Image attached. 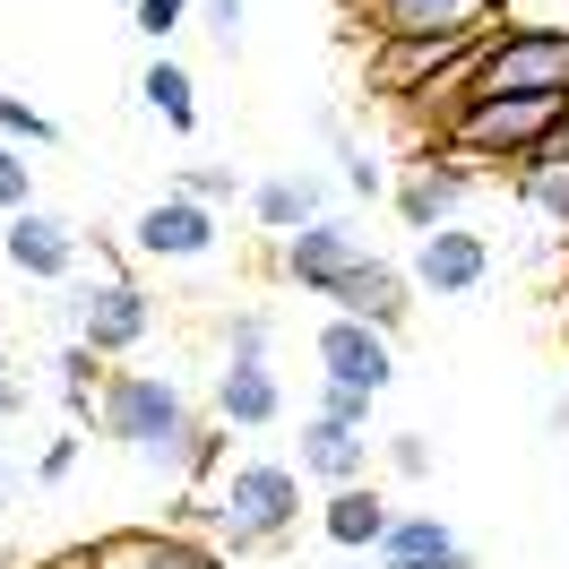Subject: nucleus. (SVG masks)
I'll return each mask as SVG.
<instances>
[{"label":"nucleus","mask_w":569,"mask_h":569,"mask_svg":"<svg viewBox=\"0 0 569 569\" xmlns=\"http://www.w3.org/2000/svg\"><path fill=\"white\" fill-rule=\"evenodd\" d=\"M389 466L397 475H431V440L423 431H389Z\"/></svg>","instance_id":"bb28decb"},{"label":"nucleus","mask_w":569,"mask_h":569,"mask_svg":"<svg viewBox=\"0 0 569 569\" xmlns=\"http://www.w3.org/2000/svg\"><path fill=\"white\" fill-rule=\"evenodd\" d=\"M475 181H483V173H475L466 156L423 147V156H415V173L397 181V216H406L415 233H440V224H458V208L475 199Z\"/></svg>","instance_id":"423d86ee"},{"label":"nucleus","mask_w":569,"mask_h":569,"mask_svg":"<svg viewBox=\"0 0 569 569\" xmlns=\"http://www.w3.org/2000/svg\"><path fill=\"white\" fill-rule=\"evenodd\" d=\"M302 518V466L277 458H242L224 475V500H216V527H224V552H259V543H284Z\"/></svg>","instance_id":"7ed1b4c3"},{"label":"nucleus","mask_w":569,"mask_h":569,"mask_svg":"<svg viewBox=\"0 0 569 569\" xmlns=\"http://www.w3.org/2000/svg\"><path fill=\"white\" fill-rule=\"evenodd\" d=\"M371 43H475L509 18V0H346Z\"/></svg>","instance_id":"20e7f679"},{"label":"nucleus","mask_w":569,"mask_h":569,"mask_svg":"<svg viewBox=\"0 0 569 569\" xmlns=\"http://www.w3.org/2000/svg\"><path fill=\"white\" fill-rule=\"evenodd\" d=\"M96 431L121 440V449H139L147 466H164L181 475V440H190V397L181 380H156V371H104V389H96Z\"/></svg>","instance_id":"f257e3e1"},{"label":"nucleus","mask_w":569,"mask_h":569,"mask_svg":"<svg viewBox=\"0 0 569 569\" xmlns=\"http://www.w3.org/2000/svg\"><path fill=\"white\" fill-rule=\"evenodd\" d=\"M397 527V509L371 483H346V492H328V543H346V552H380V535Z\"/></svg>","instance_id":"f3484780"},{"label":"nucleus","mask_w":569,"mask_h":569,"mask_svg":"<svg viewBox=\"0 0 569 569\" xmlns=\"http://www.w3.org/2000/svg\"><path fill=\"white\" fill-rule=\"evenodd\" d=\"M18 415H27V389H18L9 371H0V431H18Z\"/></svg>","instance_id":"c756f323"},{"label":"nucleus","mask_w":569,"mask_h":569,"mask_svg":"<svg viewBox=\"0 0 569 569\" xmlns=\"http://www.w3.org/2000/svg\"><path fill=\"white\" fill-rule=\"evenodd\" d=\"M224 242V224H216V208H199V199H181V190H164L156 208L130 224V250L139 259H208V250Z\"/></svg>","instance_id":"6e6552de"},{"label":"nucleus","mask_w":569,"mask_h":569,"mask_svg":"<svg viewBox=\"0 0 569 569\" xmlns=\"http://www.w3.org/2000/svg\"><path fill=\"white\" fill-rule=\"evenodd\" d=\"M70 466H78V431H61V440H52V449L36 458V475H43V483H61Z\"/></svg>","instance_id":"c85d7f7f"},{"label":"nucleus","mask_w":569,"mask_h":569,"mask_svg":"<svg viewBox=\"0 0 569 569\" xmlns=\"http://www.w3.org/2000/svg\"><path fill=\"white\" fill-rule=\"evenodd\" d=\"M371 406H380L371 389H346V380H328V389H320V423H337V431H371Z\"/></svg>","instance_id":"b1692460"},{"label":"nucleus","mask_w":569,"mask_h":569,"mask_svg":"<svg viewBox=\"0 0 569 569\" xmlns=\"http://www.w3.org/2000/svg\"><path fill=\"white\" fill-rule=\"evenodd\" d=\"M52 371H61V389H70V406L87 415V397L104 389V355H96V346H78V337H70V346L52 355Z\"/></svg>","instance_id":"aec40b11"},{"label":"nucleus","mask_w":569,"mask_h":569,"mask_svg":"<svg viewBox=\"0 0 569 569\" xmlns=\"http://www.w3.org/2000/svg\"><path fill=\"white\" fill-rule=\"evenodd\" d=\"M277 415H284V389H277V371H268V362H224V371H216V423L268 431Z\"/></svg>","instance_id":"2eb2a0df"},{"label":"nucleus","mask_w":569,"mask_h":569,"mask_svg":"<svg viewBox=\"0 0 569 569\" xmlns=\"http://www.w3.org/2000/svg\"><path fill=\"white\" fill-rule=\"evenodd\" d=\"M380 569H483V561L423 509V518H397V527L380 535Z\"/></svg>","instance_id":"dca6fc26"},{"label":"nucleus","mask_w":569,"mask_h":569,"mask_svg":"<svg viewBox=\"0 0 569 569\" xmlns=\"http://www.w3.org/2000/svg\"><path fill=\"white\" fill-rule=\"evenodd\" d=\"M0 492H9V458H0Z\"/></svg>","instance_id":"7c9ffc66"},{"label":"nucleus","mask_w":569,"mask_h":569,"mask_svg":"<svg viewBox=\"0 0 569 569\" xmlns=\"http://www.w3.org/2000/svg\"><path fill=\"white\" fill-rule=\"evenodd\" d=\"M61 569H87V561H61Z\"/></svg>","instance_id":"2f4dec72"},{"label":"nucleus","mask_w":569,"mask_h":569,"mask_svg":"<svg viewBox=\"0 0 569 569\" xmlns=\"http://www.w3.org/2000/svg\"><path fill=\"white\" fill-rule=\"evenodd\" d=\"M147 328H156V293L130 284L121 268H104V277H87L70 293V337H78V346H96V355H130Z\"/></svg>","instance_id":"39448f33"},{"label":"nucleus","mask_w":569,"mask_h":569,"mask_svg":"<svg viewBox=\"0 0 569 569\" xmlns=\"http://www.w3.org/2000/svg\"><path fill=\"white\" fill-rule=\"evenodd\" d=\"M87 569H224L216 543H190V535H156V527H130V535H104Z\"/></svg>","instance_id":"ddd939ff"},{"label":"nucleus","mask_w":569,"mask_h":569,"mask_svg":"<svg viewBox=\"0 0 569 569\" xmlns=\"http://www.w3.org/2000/svg\"><path fill=\"white\" fill-rule=\"evenodd\" d=\"M181 199H199V208H233L242 199V181H233V164H181V181H173Z\"/></svg>","instance_id":"4be33fe9"},{"label":"nucleus","mask_w":569,"mask_h":569,"mask_svg":"<svg viewBox=\"0 0 569 569\" xmlns=\"http://www.w3.org/2000/svg\"><path fill=\"white\" fill-rule=\"evenodd\" d=\"M250 216H259L277 242H293L302 224H320V181H311V173H277V181H259V190H250Z\"/></svg>","instance_id":"a211bd4d"},{"label":"nucleus","mask_w":569,"mask_h":569,"mask_svg":"<svg viewBox=\"0 0 569 569\" xmlns=\"http://www.w3.org/2000/svg\"><path fill=\"white\" fill-rule=\"evenodd\" d=\"M406 302H415V277H406V268H389V259H371V250H362L355 268L328 284V311H346V320L380 328V337L406 320Z\"/></svg>","instance_id":"9d476101"},{"label":"nucleus","mask_w":569,"mask_h":569,"mask_svg":"<svg viewBox=\"0 0 569 569\" xmlns=\"http://www.w3.org/2000/svg\"><path fill=\"white\" fill-rule=\"evenodd\" d=\"M406 277L440 293V302H466V293H483L492 277V242L475 233V224H440V233H415V268Z\"/></svg>","instance_id":"0eeeda50"},{"label":"nucleus","mask_w":569,"mask_h":569,"mask_svg":"<svg viewBox=\"0 0 569 569\" xmlns=\"http://www.w3.org/2000/svg\"><path fill=\"white\" fill-rule=\"evenodd\" d=\"M139 96H147V112H156L164 130H181V139L199 130V96H190V70H181V61H147Z\"/></svg>","instance_id":"6ab92c4d"},{"label":"nucleus","mask_w":569,"mask_h":569,"mask_svg":"<svg viewBox=\"0 0 569 569\" xmlns=\"http://www.w3.org/2000/svg\"><path fill=\"white\" fill-rule=\"evenodd\" d=\"M199 9H208V27H216V43H224V52H233V43H242V9H250V0H199Z\"/></svg>","instance_id":"cd10ccee"},{"label":"nucleus","mask_w":569,"mask_h":569,"mask_svg":"<svg viewBox=\"0 0 569 569\" xmlns=\"http://www.w3.org/2000/svg\"><path fill=\"white\" fill-rule=\"evenodd\" d=\"M0 371H9V355H0Z\"/></svg>","instance_id":"473e14b6"},{"label":"nucleus","mask_w":569,"mask_h":569,"mask_svg":"<svg viewBox=\"0 0 569 569\" xmlns=\"http://www.w3.org/2000/svg\"><path fill=\"white\" fill-rule=\"evenodd\" d=\"M268 337H277L268 311H233L224 320V362H268Z\"/></svg>","instance_id":"5701e85b"},{"label":"nucleus","mask_w":569,"mask_h":569,"mask_svg":"<svg viewBox=\"0 0 569 569\" xmlns=\"http://www.w3.org/2000/svg\"><path fill=\"white\" fill-rule=\"evenodd\" d=\"M181 18H190V0H130V27H139L147 43H164Z\"/></svg>","instance_id":"a878e982"},{"label":"nucleus","mask_w":569,"mask_h":569,"mask_svg":"<svg viewBox=\"0 0 569 569\" xmlns=\"http://www.w3.org/2000/svg\"><path fill=\"white\" fill-rule=\"evenodd\" d=\"M483 96H535V104H569V27H535L509 18L483 36L475 70H466V104Z\"/></svg>","instance_id":"f03ea898"},{"label":"nucleus","mask_w":569,"mask_h":569,"mask_svg":"<svg viewBox=\"0 0 569 569\" xmlns=\"http://www.w3.org/2000/svg\"><path fill=\"white\" fill-rule=\"evenodd\" d=\"M0 139H9V147H52L61 130H52V112H36L27 96H9V87H0Z\"/></svg>","instance_id":"412c9836"},{"label":"nucleus","mask_w":569,"mask_h":569,"mask_svg":"<svg viewBox=\"0 0 569 569\" xmlns=\"http://www.w3.org/2000/svg\"><path fill=\"white\" fill-rule=\"evenodd\" d=\"M293 466L311 475V483H328V492H346V483H362V466H371V431H337V423H311L293 431Z\"/></svg>","instance_id":"4468645a"},{"label":"nucleus","mask_w":569,"mask_h":569,"mask_svg":"<svg viewBox=\"0 0 569 569\" xmlns=\"http://www.w3.org/2000/svg\"><path fill=\"white\" fill-rule=\"evenodd\" d=\"M0 259H9L18 277H36V284H61L78 268V224L70 216H43V208H18L0 224Z\"/></svg>","instance_id":"1a4fd4ad"},{"label":"nucleus","mask_w":569,"mask_h":569,"mask_svg":"<svg viewBox=\"0 0 569 569\" xmlns=\"http://www.w3.org/2000/svg\"><path fill=\"white\" fill-rule=\"evenodd\" d=\"M320 371H328V380H346V389H371V397H380L397 380V355H389V337H380V328L328 311V320H320Z\"/></svg>","instance_id":"9b49d317"},{"label":"nucleus","mask_w":569,"mask_h":569,"mask_svg":"<svg viewBox=\"0 0 569 569\" xmlns=\"http://www.w3.org/2000/svg\"><path fill=\"white\" fill-rule=\"evenodd\" d=\"M18 208H36V164L0 139V216H18Z\"/></svg>","instance_id":"393cba45"},{"label":"nucleus","mask_w":569,"mask_h":569,"mask_svg":"<svg viewBox=\"0 0 569 569\" xmlns=\"http://www.w3.org/2000/svg\"><path fill=\"white\" fill-rule=\"evenodd\" d=\"M355 259H362V242H355V224H337V216H320V224H302L293 242H277L284 284H302V293H328Z\"/></svg>","instance_id":"f8f14e48"}]
</instances>
